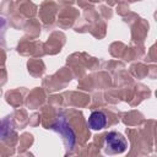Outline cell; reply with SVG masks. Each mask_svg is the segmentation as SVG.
I'll return each instance as SVG.
<instances>
[{
    "label": "cell",
    "instance_id": "cell-1",
    "mask_svg": "<svg viewBox=\"0 0 157 157\" xmlns=\"http://www.w3.org/2000/svg\"><path fill=\"white\" fill-rule=\"evenodd\" d=\"M104 144H105V151L109 153H121L126 150L128 142L125 137L115 131L108 132L104 137Z\"/></svg>",
    "mask_w": 157,
    "mask_h": 157
},
{
    "label": "cell",
    "instance_id": "cell-2",
    "mask_svg": "<svg viewBox=\"0 0 157 157\" xmlns=\"http://www.w3.org/2000/svg\"><path fill=\"white\" fill-rule=\"evenodd\" d=\"M52 128H53L55 131H58V132L64 137V140H65L67 147L71 148V147L74 146V144H75V134H74V131L71 130V128L69 126V124H67V121H66V119H65L64 117H59V118L56 119V121L53 124Z\"/></svg>",
    "mask_w": 157,
    "mask_h": 157
},
{
    "label": "cell",
    "instance_id": "cell-3",
    "mask_svg": "<svg viewBox=\"0 0 157 157\" xmlns=\"http://www.w3.org/2000/svg\"><path fill=\"white\" fill-rule=\"evenodd\" d=\"M87 124L93 130H101L105 126L107 118H105L104 113H102V112H93V113H91Z\"/></svg>",
    "mask_w": 157,
    "mask_h": 157
},
{
    "label": "cell",
    "instance_id": "cell-4",
    "mask_svg": "<svg viewBox=\"0 0 157 157\" xmlns=\"http://www.w3.org/2000/svg\"><path fill=\"white\" fill-rule=\"evenodd\" d=\"M10 130V124H9V119H4L2 121H0V137H4L9 134Z\"/></svg>",
    "mask_w": 157,
    "mask_h": 157
},
{
    "label": "cell",
    "instance_id": "cell-5",
    "mask_svg": "<svg viewBox=\"0 0 157 157\" xmlns=\"http://www.w3.org/2000/svg\"><path fill=\"white\" fill-rule=\"evenodd\" d=\"M5 23H6V21H5V18H2V17H0V29H2V28L5 27Z\"/></svg>",
    "mask_w": 157,
    "mask_h": 157
}]
</instances>
